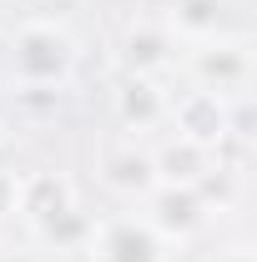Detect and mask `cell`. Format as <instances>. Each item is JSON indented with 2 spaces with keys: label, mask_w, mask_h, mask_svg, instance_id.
Listing matches in <instances>:
<instances>
[{
  "label": "cell",
  "mask_w": 257,
  "mask_h": 262,
  "mask_svg": "<svg viewBox=\"0 0 257 262\" xmlns=\"http://www.w3.org/2000/svg\"><path fill=\"white\" fill-rule=\"evenodd\" d=\"M141 217L157 227V237L161 242H187L207 217H212V207L202 202V192L197 187H177V182H157L152 192L141 196Z\"/></svg>",
  "instance_id": "cell-4"
},
{
  "label": "cell",
  "mask_w": 257,
  "mask_h": 262,
  "mask_svg": "<svg viewBox=\"0 0 257 262\" xmlns=\"http://www.w3.org/2000/svg\"><path fill=\"white\" fill-rule=\"evenodd\" d=\"M212 262H252V247H247V242H232V247H222Z\"/></svg>",
  "instance_id": "cell-13"
},
{
  "label": "cell",
  "mask_w": 257,
  "mask_h": 262,
  "mask_svg": "<svg viewBox=\"0 0 257 262\" xmlns=\"http://www.w3.org/2000/svg\"><path fill=\"white\" fill-rule=\"evenodd\" d=\"M166 126L177 131V136H192L202 146H217L227 131V101L212 96V91H182V96H172V111H166Z\"/></svg>",
  "instance_id": "cell-5"
},
{
  "label": "cell",
  "mask_w": 257,
  "mask_h": 262,
  "mask_svg": "<svg viewBox=\"0 0 257 262\" xmlns=\"http://www.w3.org/2000/svg\"><path fill=\"white\" fill-rule=\"evenodd\" d=\"M71 202H76V192H71L66 177H56V171H31V177H20V207H15V212L35 227V222L66 212Z\"/></svg>",
  "instance_id": "cell-10"
},
{
  "label": "cell",
  "mask_w": 257,
  "mask_h": 262,
  "mask_svg": "<svg viewBox=\"0 0 257 262\" xmlns=\"http://www.w3.org/2000/svg\"><path fill=\"white\" fill-rule=\"evenodd\" d=\"M187 71H192L197 91H212V96H242L252 86V56L242 40H227V35H212V40H197L192 56H187Z\"/></svg>",
  "instance_id": "cell-2"
},
{
  "label": "cell",
  "mask_w": 257,
  "mask_h": 262,
  "mask_svg": "<svg viewBox=\"0 0 257 262\" xmlns=\"http://www.w3.org/2000/svg\"><path fill=\"white\" fill-rule=\"evenodd\" d=\"M166 111H172V96L161 91L157 76H126L121 91H116V121L126 131H157L166 126Z\"/></svg>",
  "instance_id": "cell-7"
},
{
  "label": "cell",
  "mask_w": 257,
  "mask_h": 262,
  "mask_svg": "<svg viewBox=\"0 0 257 262\" xmlns=\"http://www.w3.org/2000/svg\"><path fill=\"white\" fill-rule=\"evenodd\" d=\"M96 262H161L166 242L141 212H116L106 222H91V242H86Z\"/></svg>",
  "instance_id": "cell-3"
},
{
  "label": "cell",
  "mask_w": 257,
  "mask_h": 262,
  "mask_svg": "<svg viewBox=\"0 0 257 262\" xmlns=\"http://www.w3.org/2000/svg\"><path fill=\"white\" fill-rule=\"evenodd\" d=\"M15 5H20V10H31V15H46V10H51V0H15Z\"/></svg>",
  "instance_id": "cell-15"
},
{
  "label": "cell",
  "mask_w": 257,
  "mask_h": 262,
  "mask_svg": "<svg viewBox=\"0 0 257 262\" xmlns=\"http://www.w3.org/2000/svg\"><path fill=\"white\" fill-rule=\"evenodd\" d=\"M161 26L182 40H212L222 35V0H166L161 10Z\"/></svg>",
  "instance_id": "cell-11"
},
{
  "label": "cell",
  "mask_w": 257,
  "mask_h": 262,
  "mask_svg": "<svg viewBox=\"0 0 257 262\" xmlns=\"http://www.w3.org/2000/svg\"><path fill=\"white\" fill-rule=\"evenodd\" d=\"M101 182H106L116 196H126V202H141V196L157 187V162H152L146 146L126 141V146L106 151V162H101Z\"/></svg>",
  "instance_id": "cell-8"
},
{
  "label": "cell",
  "mask_w": 257,
  "mask_h": 262,
  "mask_svg": "<svg viewBox=\"0 0 257 262\" xmlns=\"http://www.w3.org/2000/svg\"><path fill=\"white\" fill-rule=\"evenodd\" d=\"M0 262H40V257L26 252V247H10V252H0Z\"/></svg>",
  "instance_id": "cell-14"
},
{
  "label": "cell",
  "mask_w": 257,
  "mask_h": 262,
  "mask_svg": "<svg viewBox=\"0 0 257 262\" xmlns=\"http://www.w3.org/2000/svg\"><path fill=\"white\" fill-rule=\"evenodd\" d=\"M76 61H81L76 35L51 15H26L5 40V76L26 101H35V96L56 101L61 86L76 76Z\"/></svg>",
  "instance_id": "cell-1"
},
{
  "label": "cell",
  "mask_w": 257,
  "mask_h": 262,
  "mask_svg": "<svg viewBox=\"0 0 257 262\" xmlns=\"http://www.w3.org/2000/svg\"><path fill=\"white\" fill-rule=\"evenodd\" d=\"M15 207H20V177L0 166V217H15Z\"/></svg>",
  "instance_id": "cell-12"
},
{
  "label": "cell",
  "mask_w": 257,
  "mask_h": 262,
  "mask_svg": "<svg viewBox=\"0 0 257 262\" xmlns=\"http://www.w3.org/2000/svg\"><path fill=\"white\" fill-rule=\"evenodd\" d=\"M121 66L126 76H161L177 66V35L161 20H131L121 35Z\"/></svg>",
  "instance_id": "cell-6"
},
{
  "label": "cell",
  "mask_w": 257,
  "mask_h": 262,
  "mask_svg": "<svg viewBox=\"0 0 257 262\" xmlns=\"http://www.w3.org/2000/svg\"><path fill=\"white\" fill-rule=\"evenodd\" d=\"M152 162H157V182H177V187H197L207 171H212V146H202L192 136H177L172 131V141L152 151Z\"/></svg>",
  "instance_id": "cell-9"
}]
</instances>
